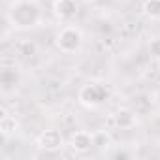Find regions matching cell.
Here are the masks:
<instances>
[{"label":"cell","mask_w":160,"mask_h":160,"mask_svg":"<svg viewBox=\"0 0 160 160\" xmlns=\"http://www.w3.org/2000/svg\"><path fill=\"white\" fill-rule=\"evenodd\" d=\"M143 13L151 19L160 17V0H145L143 2Z\"/></svg>","instance_id":"cell-11"},{"label":"cell","mask_w":160,"mask_h":160,"mask_svg":"<svg viewBox=\"0 0 160 160\" xmlns=\"http://www.w3.org/2000/svg\"><path fill=\"white\" fill-rule=\"evenodd\" d=\"M42 10L36 0H13L8 10V21L15 28H30L40 23Z\"/></svg>","instance_id":"cell-1"},{"label":"cell","mask_w":160,"mask_h":160,"mask_svg":"<svg viewBox=\"0 0 160 160\" xmlns=\"http://www.w3.org/2000/svg\"><path fill=\"white\" fill-rule=\"evenodd\" d=\"M149 51H151V55H152V58H156V60H160V38H154V40H151V45H149Z\"/></svg>","instance_id":"cell-13"},{"label":"cell","mask_w":160,"mask_h":160,"mask_svg":"<svg viewBox=\"0 0 160 160\" xmlns=\"http://www.w3.org/2000/svg\"><path fill=\"white\" fill-rule=\"evenodd\" d=\"M70 147H72V151L77 152V154H85V152H89V151L94 147L92 134H89V132H85V130H77V132H73L72 138H70Z\"/></svg>","instance_id":"cell-5"},{"label":"cell","mask_w":160,"mask_h":160,"mask_svg":"<svg viewBox=\"0 0 160 160\" xmlns=\"http://www.w3.org/2000/svg\"><path fill=\"white\" fill-rule=\"evenodd\" d=\"M85 2H96V0H85Z\"/></svg>","instance_id":"cell-15"},{"label":"cell","mask_w":160,"mask_h":160,"mask_svg":"<svg viewBox=\"0 0 160 160\" xmlns=\"http://www.w3.org/2000/svg\"><path fill=\"white\" fill-rule=\"evenodd\" d=\"M113 156H115V158H130V154H128V152H122V151H119V152H115Z\"/></svg>","instance_id":"cell-14"},{"label":"cell","mask_w":160,"mask_h":160,"mask_svg":"<svg viewBox=\"0 0 160 160\" xmlns=\"http://www.w3.org/2000/svg\"><path fill=\"white\" fill-rule=\"evenodd\" d=\"M55 45L60 53H66V55L77 53L83 45V34L75 27H64L55 38Z\"/></svg>","instance_id":"cell-3"},{"label":"cell","mask_w":160,"mask_h":160,"mask_svg":"<svg viewBox=\"0 0 160 160\" xmlns=\"http://www.w3.org/2000/svg\"><path fill=\"white\" fill-rule=\"evenodd\" d=\"M64 139H62V134L55 128H49V130H43L38 138V147L42 151H47V152H55L62 147Z\"/></svg>","instance_id":"cell-4"},{"label":"cell","mask_w":160,"mask_h":160,"mask_svg":"<svg viewBox=\"0 0 160 160\" xmlns=\"http://www.w3.org/2000/svg\"><path fill=\"white\" fill-rule=\"evenodd\" d=\"M17 51H19L21 57H25V58H32V57H36L38 47H36V43H34L32 40H23V42L17 43Z\"/></svg>","instance_id":"cell-10"},{"label":"cell","mask_w":160,"mask_h":160,"mask_svg":"<svg viewBox=\"0 0 160 160\" xmlns=\"http://www.w3.org/2000/svg\"><path fill=\"white\" fill-rule=\"evenodd\" d=\"M113 122L121 130H130L136 126V113L128 108H121L113 113Z\"/></svg>","instance_id":"cell-7"},{"label":"cell","mask_w":160,"mask_h":160,"mask_svg":"<svg viewBox=\"0 0 160 160\" xmlns=\"http://www.w3.org/2000/svg\"><path fill=\"white\" fill-rule=\"evenodd\" d=\"M19 130V122L13 115H8L6 109L0 111V134L4 138H12L15 132Z\"/></svg>","instance_id":"cell-9"},{"label":"cell","mask_w":160,"mask_h":160,"mask_svg":"<svg viewBox=\"0 0 160 160\" xmlns=\"http://www.w3.org/2000/svg\"><path fill=\"white\" fill-rule=\"evenodd\" d=\"M77 10H79L77 0H55V2H53V12L62 21L73 19L77 15Z\"/></svg>","instance_id":"cell-6"},{"label":"cell","mask_w":160,"mask_h":160,"mask_svg":"<svg viewBox=\"0 0 160 160\" xmlns=\"http://www.w3.org/2000/svg\"><path fill=\"white\" fill-rule=\"evenodd\" d=\"M92 139H94V147H108V145H111V136L108 132H104V130L92 134Z\"/></svg>","instance_id":"cell-12"},{"label":"cell","mask_w":160,"mask_h":160,"mask_svg":"<svg viewBox=\"0 0 160 160\" xmlns=\"http://www.w3.org/2000/svg\"><path fill=\"white\" fill-rule=\"evenodd\" d=\"M19 81H21V73H19L17 68H10V66L2 68V72H0V83H2L4 91H10V89L17 87Z\"/></svg>","instance_id":"cell-8"},{"label":"cell","mask_w":160,"mask_h":160,"mask_svg":"<svg viewBox=\"0 0 160 160\" xmlns=\"http://www.w3.org/2000/svg\"><path fill=\"white\" fill-rule=\"evenodd\" d=\"M109 96H111V91H109L108 85L89 83V85H83L81 89H79L77 100H79V104L85 106V108H98L106 100H109Z\"/></svg>","instance_id":"cell-2"}]
</instances>
